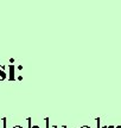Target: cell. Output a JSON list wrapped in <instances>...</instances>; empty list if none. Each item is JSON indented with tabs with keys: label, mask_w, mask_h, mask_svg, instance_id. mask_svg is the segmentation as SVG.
<instances>
[{
	"label": "cell",
	"mask_w": 121,
	"mask_h": 128,
	"mask_svg": "<svg viewBox=\"0 0 121 128\" xmlns=\"http://www.w3.org/2000/svg\"><path fill=\"white\" fill-rule=\"evenodd\" d=\"M54 128H66L65 126H62V127H58V126H54Z\"/></svg>",
	"instance_id": "obj_5"
},
{
	"label": "cell",
	"mask_w": 121,
	"mask_h": 128,
	"mask_svg": "<svg viewBox=\"0 0 121 128\" xmlns=\"http://www.w3.org/2000/svg\"><path fill=\"white\" fill-rule=\"evenodd\" d=\"M6 78H7V76H6V74H5V65H1V64H0V81H4Z\"/></svg>",
	"instance_id": "obj_1"
},
{
	"label": "cell",
	"mask_w": 121,
	"mask_h": 128,
	"mask_svg": "<svg viewBox=\"0 0 121 128\" xmlns=\"http://www.w3.org/2000/svg\"><path fill=\"white\" fill-rule=\"evenodd\" d=\"M115 128H121V126H119V127H115Z\"/></svg>",
	"instance_id": "obj_11"
},
{
	"label": "cell",
	"mask_w": 121,
	"mask_h": 128,
	"mask_svg": "<svg viewBox=\"0 0 121 128\" xmlns=\"http://www.w3.org/2000/svg\"><path fill=\"white\" fill-rule=\"evenodd\" d=\"M46 128H49V120L46 119Z\"/></svg>",
	"instance_id": "obj_7"
},
{
	"label": "cell",
	"mask_w": 121,
	"mask_h": 128,
	"mask_svg": "<svg viewBox=\"0 0 121 128\" xmlns=\"http://www.w3.org/2000/svg\"><path fill=\"white\" fill-rule=\"evenodd\" d=\"M1 121H2V124H4V128H6V119H2Z\"/></svg>",
	"instance_id": "obj_4"
},
{
	"label": "cell",
	"mask_w": 121,
	"mask_h": 128,
	"mask_svg": "<svg viewBox=\"0 0 121 128\" xmlns=\"http://www.w3.org/2000/svg\"><path fill=\"white\" fill-rule=\"evenodd\" d=\"M98 128H100V120L98 119Z\"/></svg>",
	"instance_id": "obj_8"
},
{
	"label": "cell",
	"mask_w": 121,
	"mask_h": 128,
	"mask_svg": "<svg viewBox=\"0 0 121 128\" xmlns=\"http://www.w3.org/2000/svg\"><path fill=\"white\" fill-rule=\"evenodd\" d=\"M81 128H90V127H89V126H82Z\"/></svg>",
	"instance_id": "obj_9"
},
{
	"label": "cell",
	"mask_w": 121,
	"mask_h": 128,
	"mask_svg": "<svg viewBox=\"0 0 121 128\" xmlns=\"http://www.w3.org/2000/svg\"><path fill=\"white\" fill-rule=\"evenodd\" d=\"M28 128H40V127H38V126H31V119H28Z\"/></svg>",
	"instance_id": "obj_3"
},
{
	"label": "cell",
	"mask_w": 121,
	"mask_h": 128,
	"mask_svg": "<svg viewBox=\"0 0 121 128\" xmlns=\"http://www.w3.org/2000/svg\"><path fill=\"white\" fill-rule=\"evenodd\" d=\"M10 81L14 80V68L13 65H10V77H8Z\"/></svg>",
	"instance_id": "obj_2"
},
{
	"label": "cell",
	"mask_w": 121,
	"mask_h": 128,
	"mask_svg": "<svg viewBox=\"0 0 121 128\" xmlns=\"http://www.w3.org/2000/svg\"><path fill=\"white\" fill-rule=\"evenodd\" d=\"M103 128H115V127H113V126H109V127H103Z\"/></svg>",
	"instance_id": "obj_10"
},
{
	"label": "cell",
	"mask_w": 121,
	"mask_h": 128,
	"mask_svg": "<svg viewBox=\"0 0 121 128\" xmlns=\"http://www.w3.org/2000/svg\"><path fill=\"white\" fill-rule=\"evenodd\" d=\"M12 128H24L23 126H14V127H12Z\"/></svg>",
	"instance_id": "obj_6"
}]
</instances>
